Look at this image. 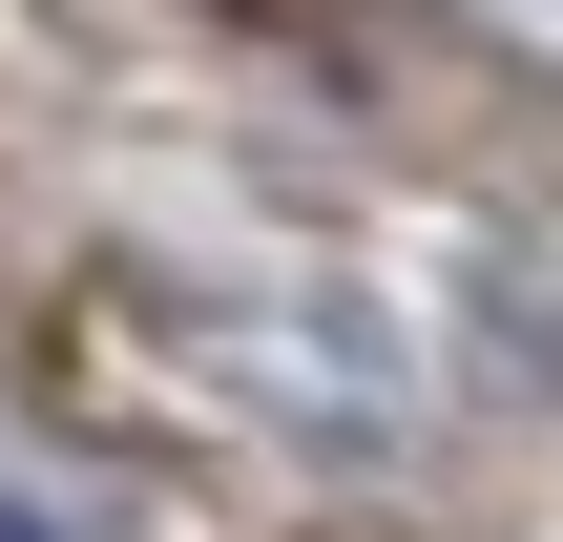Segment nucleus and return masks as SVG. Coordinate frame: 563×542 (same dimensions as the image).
I'll return each mask as SVG.
<instances>
[{"mask_svg":"<svg viewBox=\"0 0 563 542\" xmlns=\"http://www.w3.org/2000/svg\"><path fill=\"white\" fill-rule=\"evenodd\" d=\"M209 355H230V397L313 418V439H397V418H418V397L376 376V334H355V313H209Z\"/></svg>","mask_w":563,"mask_h":542,"instance_id":"1","label":"nucleus"},{"mask_svg":"<svg viewBox=\"0 0 563 542\" xmlns=\"http://www.w3.org/2000/svg\"><path fill=\"white\" fill-rule=\"evenodd\" d=\"M0 542H84V522H63V501H42V480H0Z\"/></svg>","mask_w":563,"mask_h":542,"instance_id":"2","label":"nucleus"},{"mask_svg":"<svg viewBox=\"0 0 563 542\" xmlns=\"http://www.w3.org/2000/svg\"><path fill=\"white\" fill-rule=\"evenodd\" d=\"M501 42H543V63H563V0H501Z\"/></svg>","mask_w":563,"mask_h":542,"instance_id":"3","label":"nucleus"}]
</instances>
